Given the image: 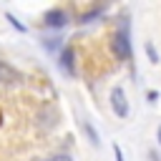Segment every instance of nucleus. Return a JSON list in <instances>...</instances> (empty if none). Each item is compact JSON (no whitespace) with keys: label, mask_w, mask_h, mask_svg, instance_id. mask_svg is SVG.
<instances>
[{"label":"nucleus","mask_w":161,"mask_h":161,"mask_svg":"<svg viewBox=\"0 0 161 161\" xmlns=\"http://www.w3.org/2000/svg\"><path fill=\"white\" fill-rule=\"evenodd\" d=\"M113 53L121 58V60H128L131 58V35H128V23L123 20L113 35Z\"/></svg>","instance_id":"obj_1"},{"label":"nucleus","mask_w":161,"mask_h":161,"mask_svg":"<svg viewBox=\"0 0 161 161\" xmlns=\"http://www.w3.org/2000/svg\"><path fill=\"white\" fill-rule=\"evenodd\" d=\"M111 108L118 118H128V98H126V91L121 86L111 88Z\"/></svg>","instance_id":"obj_2"},{"label":"nucleus","mask_w":161,"mask_h":161,"mask_svg":"<svg viewBox=\"0 0 161 161\" xmlns=\"http://www.w3.org/2000/svg\"><path fill=\"white\" fill-rule=\"evenodd\" d=\"M43 23H45L48 28H63V25L68 23V13L60 10V8H53V10H48V13L43 15Z\"/></svg>","instance_id":"obj_3"},{"label":"nucleus","mask_w":161,"mask_h":161,"mask_svg":"<svg viewBox=\"0 0 161 161\" xmlns=\"http://www.w3.org/2000/svg\"><path fill=\"white\" fill-rule=\"evenodd\" d=\"M0 80H3V83H8V86H13V83H20V80H23V75H20L15 68H10L8 63H0Z\"/></svg>","instance_id":"obj_4"},{"label":"nucleus","mask_w":161,"mask_h":161,"mask_svg":"<svg viewBox=\"0 0 161 161\" xmlns=\"http://www.w3.org/2000/svg\"><path fill=\"white\" fill-rule=\"evenodd\" d=\"M73 58H75L73 48H63V53H60V60H58V63H60V68H63L65 73H70V75L75 73V60H73Z\"/></svg>","instance_id":"obj_5"},{"label":"nucleus","mask_w":161,"mask_h":161,"mask_svg":"<svg viewBox=\"0 0 161 161\" xmlns=\"http://www.w3.org/2000/svg\"><path fill=\"white\" fill-rule=\"evenodd\" d=\"M143 50H146V55H148V60H151L153 65H156V63H161V58H158V50H156V45H153L151 40L143 45Z\"/></svg>","instance_id":"obj_6"},{"label":"nucleus","mask_w":161,"mask_h":161,"mask_svg":"<svg viewBox=\"0 0 161 161\" xmlns=\"http://www.w3.org/2000/svg\"><path fill=\"white\" fill-rule=\"evenodd\" d=\"M83 128H86V133H88V138H91V143L93 146H101V138H98V133H96V128L88 123V121H83Z\"/></svg>","instance_id":"obj_7"},{"label":"nucleus","mask_w":161,"mask_h":161,"mask_svg":"<svg viewBox=\"0 0 161 161\" xmlns=\"http://www.w3.org/2000/svg\"><path fill=\"white\" fill-rule=\"evenodd\" d=\"M5 18H8V20H10V25H13V28H15V30H20V33H25V30H28V28H25V25H23V23H20V20H15V18H13V15H10V13H8V15H5Z\"/></svg>","instance_id":"obj_8"},{"label":"nucleus","mask_w":161,"mask_h":161,"mask_svg":"<svg viewBox=\"0 0 161 161\" xmlns=\"http://www.w3.org/2000/svg\"><path fill=\"white\" fill-rule=\"evenodd\" d=\"M45 161H73L68 153H55V156H50V158H45Z\"/></svg>","instance_id":"obj_9"},{"label":"nucleus","mask_w":161,"mask_h":161,"mask_svg":"<svg viewBox=\"0 0 161 161\" xmlns=\"http://www.w3.org/2000/svg\"><path fill=\"white\" fill-rule=\"evenodd\" d=\"M113 156H116V161H126V158H123V151H121L118 143H113Z\"/></svg>","instance_id":"obj_10"},{"label":"nucleus","mask_w":161,"mask_h":161,"mask_svg":"<svg viewBox=\"0 0 161 161\" xmlns=\"http://www.w3.org/2000/svg\"><path fill=\"white\" fill-rule=\"evenodd\" d=\"M146 98H148V101H156V98H158V93H156V91H148V93H146Z\"/></svg>","instance_id":"obj_11"},{"label":"nucleus","mask_w":161,"mask_h":161,"mask_svg":"<svg viewBox=\"0 0 161 161\" xmlns=\"http://www.w3.org/2000/svg\"><path fill=\"white\" fill-rule=\"evenodd\" d=\"M156 141L161 143V126H158V133H156Z\"/></svg>","instance_id":"obj_12"}]
</instances>
